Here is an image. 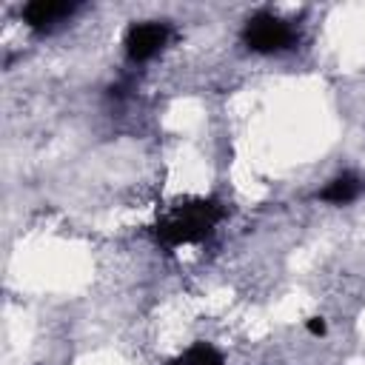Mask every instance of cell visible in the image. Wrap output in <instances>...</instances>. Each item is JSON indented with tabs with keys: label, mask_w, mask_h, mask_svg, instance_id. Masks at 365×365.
Here are the masks:
<instances>
[{
	"label": "cell",
	"mask_w": 365,
	"mask_h": 365,
	"mask_svg": "<svg viewBox=\"0 0 365 365\" xmlns=\"http://www.w3.org/2000/svg\"><path fill=\"white\" fill-rule=\"evenodd\" d=\"M220 220V205L208 200H194L185 205H177L165 220L157 225V237L165 245H185L200 242L211 234V228Z\"/></svg>",
	"instance_id": "1"
},
{
	"label": "cell",
	"mask_w": 365,
	"mask_h": 365,
	"mask_svg": "<svg viewBox=\"0 0 365 365\" xmlns=\"http://www.w3.org/2000/svg\"><path fill=\"white\" fill-rule=\"evenodd\" d=\"M245 46L259 51V54H271V51H279V48H288L294 43V31L285 20L274 17V14H257L248 20L245 31Z\"/></svg>",
	"instance_id": "2"
},
{
	"label": "cell",
	"mask_w": 365,
	"mask_h": 365,
	"mask_svg": "<svg viewBox=\"0 0 365 365\" xmlns=\"http://www.w3.org/2000/svg\"><path fill=\"white\" fill-rule=\"evenodd\" d=\"M168 29L163 23H140L125 37V51L131 60H148L165 46Z\"/></svg>",
	"instance_id": "3"
},
{
	"label": "cell",
	"mask_w": 365,
	"mask_h": 365,
	"mask_svg": "<svg viewBox=\"0 0 365 365\" xmlns=\"http://www.w3.org/2000/svg\"><path fill=\"white\" fill-rule=\"evenodd\" d=\"M356 194H359V182H356V177H351V174H342V177L331 180V182L322 188V194H319V197H322L325 202L342 205V202H351Z\"/></svg>",
	"instance_id": "5"
},
{
	"label": "cell",
	"mask_w": 365,
	"mask_h": 365,
	"mask_svg": "<svg viewBox=\"0 0 365 365\" xmlns=\"http://www.w3.org/2000/svg\"><path fill=\"white\" fill-rule=\"evenodd\" d=\"M308 331L319 336V334H325V322H322L319 317H314V319H308Z\"/></svg>",
	"instance_id": "7"
},
{
	"label": "cell",
	"mask_w": 365,
	"mask_h": 365,
	"mask_svg": "<svg viewBox=\"0 0 365 365\" xmlns=\"http://www.w3.org/2000/svg\"><path fill=\"white\" fill-rule=\"evenodd\" d=\"M171 365H225V362H222V356L211 345L200 342V345L188 348L185 354H180L177 359H171Z\"/></svg>",
	"instance_id": "6"
},
{
	"label": "cell",
	"mask_w": 365,
	"mask_h": 365,
	"mask_svg": "<svg viewBox=\"0 0 365 365\" xmlns=\"http://www.w3.org/2000/svg\"><path fill=\"white\" fill-rule=\"evenodd\" d=\"M74 11L71 3H63V0H34L23 9V17L31 29H48L51 23H57L60 17H68Z\"/></svg>",
	"instance_id": "4"
}]
</instances>
